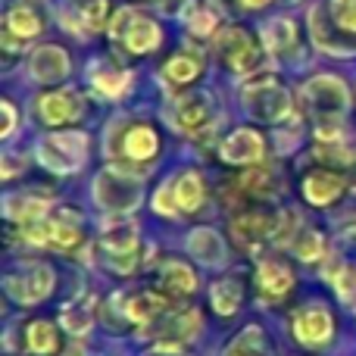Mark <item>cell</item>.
Segmentation results:
<instances>
[{
    "instance_id": "1",
    "label": "cell",
    "mask_w": 356,
    "mask_h": 356,
    "mask_svg": "<svg viewBox=\"0 0 356 356\" xmlns=\"http://www.w3.org/2000/svg\"><path fill=\"white\" fill-rule=\"evenodd\" d=\"M85 135H56V138H47V141L38 147V156L41 163L56 175H66V172H75L85 160Z\"/></svg>"
},
{
    "instance_id": "2",
    "label": "cell",
    "mask_w": 356,
    "mask_h": 356,
    "mask_svg": "<svg viewBox=\"0 0 356 356\" xmlns=\"http://www.w3.org/2000/svg\"><path fill=\"white\" fill-rule=\"evenodd\" d=\"M113 38L122 41L129 50L135 54H144V50H154L160 44V29L156 22H150L147 16L135 10H122L116 19H113Z\"/></svg>"
},
{
    "instance_id": "3",
    "label": "cell",
    "mask_w": 356,
    "mask_h": 356,
    "mask_svg": "<svg viewBox=\"0 0 356 356\" xmlns=\"http://www.w3.org/2000/svg\"><path fill=\"white\" fill-rule=\"evenodd\" d=\"M100 250H104L106 263L113 266L116 272L129 275L135 269V257H138V232L135 225H119L110 228V232L100 238Z\"/></svg>"
},
{
    "instance_id": "4",
    "label": "cell",
    "mask_w": 356,
    "mask_h": 356,
    "mask_svg": "<svg viewBox=\"0 0 356 356\" xmlns=\"http://www.w3.org/2000/svg\"><path fill=\"white\" fill-rule=\"evenodd\" d=\"M332 332H334V322L328 316V309H322V307H309L294 316V338L300 344L319 347L332 338Z\"/></svg>"
},
{
    "instance_id": "5",
    "label": "cell",
    "mask_w": 356,
    "mask_h": 356,
    "mask_svg": "<svg viewBox=\"0 0 356 356\" xmlns=\"http://www.w3.org/2000/svg\"><path fill=\"white\" fill-rule=\"evenodd\" d=\"M222 54H225L228 66H232L234 72H250L259 63V50L253 47V38L241 29H228L225 35H222Z\"/></svg>"
},
{
    "instance_id": "6",
    "label": "cell",
    "mask_w": 356,
    "mask_h": 356,
    "mask_svg": "<svg viewBox=\"0 0 356 356\" xmlns=\"http://www.w3.org/2000/svg\"><path fill=\"white\" fill-rule=\"evenodd\" d=\"M54 291V272L50 266H31L22 278H19V288H10V294L19 303H38Z\"/></svg>"
},
{
    "instance_id": "7",
    "label": "cell",
    "mask_w": 356,
    "mask_h": 356,
    "mask_svg": "<svg viewBox=\"0 0 356 356\" xmlns=\"http://www.w3.org/2000/svg\"><path fill=\"white\" fill-rule=\"evenodd\" d=\"M222 160L225 163H257L263 156V141L257 131L250 129H238L225 144H222Z\"/></svg>"
},
{
    "instance_id": "8",
    "label": "cell",
    "mask_w": 356,
    "mask_h": 356,
    "mask_svg": "<svg viewBox=\"0 0 356 356\" xmlns=\"http://www.w3.org/2000/svg\"><path fill=\"white\" fill-rule=\"evenodd\" d=\"M341 191H344V178L334 172H309L303 178V194L316 207H325V203L338 200Z\"/></svg>"
},
{
    "instance_id": "9",
    "label": "cell",
    "mask_w": 356,
    "mask_h": 356,
    "mask_svg": "<svg viewBox=\"0 0 356 356\" xmlns=\"http://www.w3.org/2000/svg\"><path fill=\"white\" fill-rule=\"evenodd\" d=\"M257 284H259L263 294L282 297V294H288V291L294 288V272H291L284 263L266 259V263H259V269H257Z\"/></svg>"
},
{
    "instance_id": "10",
    "label": "cell",
    "mask_w": 356,
    "mask_h": 356,
    "mask_svg": "<svg viewBox=\"0 0 356 356\" xmlns=\"http://www.w3.org/2000/svg\"><path fill=\"white\" fill-rule=\"evenodd\" d=\"M38 113L47 125H63L72 116H79V100H75V94H44Z\"/></svg>"
},
{
    "instance_id": "11",
    "label": "cell",
    "mask_w": 356,
    "mask_h": 356,
    "mask_svg": "<svg viewBox=\"0 0 356 356\" xmlns=\"http://www.w3.org/2000/svg\"><path fill=\"white\" fill-rule=\"evenodd\" d=\"M160 284L175 297H188L197 291V275L191 272V266L178 263V259H169L160 269Z\"/></svg>"
},
{
    "instance_id": "12",
    "label": "cell",
    "mask_w": 356,
    "mask_h": 356,
    "mask_svg": "<svg viewBox=\"0 0 356 356\" xmlns=\"http://www.w3.org/2000/svg\"><path fill=\"white\" fill-rule=\"evenodd\" d=\"M166 313V297H160L156 291H141L125 303V316L135 322H154Z\"/></svg>"
},
{
    "instance_id": "13",
    "label": "cell",
    "mask_w": 356,
    "mask_h": 356,
    "mask_svg": "<svg viewBox=\"0 0 356 356\" xmlns=\"http://www.w3.org/2000/svg\"><path fill=\"white\" fill-rule=\"evenodd\" d=\"M191 253H194L200 263L207 266H219L225 263V247H222V238L209 228H200V232L191 234Z\"/></svg>"
},
{
    "instance_id": "14",
    "label": "cell",
    "mask_w": 356,
    "mask_h": 356,
    "mask_svg": "<svg viewBox=\"0 0 356 356\" xmlns=\"http://www.w3.org/2000/svg\"><path fill=\"white\" fill-rule=\"evenodd\" d=\"M66 69H69V60L60 47H41L35 54V60H31V72H35L38 79H47V81L63 79Z\"/></svg>"
},
{
    "instance_id": "15",
    "label": "cell",
    "mask_w": 356,
    "mask_h": 356,
    "mask_svg": "<svg viewBox=\"0 0 356 356\" xmlns=\"http://www.w3.org/2000/svg\"><path fill=\"white\" fill-rule=\"evenodd\" d=\"M241 297H244V288H241V282H234V278H222V282H216L213 291H209L213 309L219 316H234L238 313Z\"/></svg>"
},
{
    "instance_id": "16",
    "label": "cell",
    "mask_w": 356,
    "mask_h": 356,
    "mask_svg": "<svg viewBox=\"0 0 356 356\" xmlns=\"http://www.w3.org/2000/svg\"><path fill=\"white\" fill-rule=\"evenodd\" d=\"M25 344H29V353L35 356H50L56 353V347H60V334H56L54 322H31L29 325V334H25Z\"/></svg>"
},
{
    "instance_id": "17",
    "label": "cell",
    "mask_w": 356,
    "mask_h": 356,
    "mask_svg": "<svg viewBox=\"0 0 356 356\" xmlns=\"http://www.w3.org/2000/svg\"><path fill=\"white\" fill-rule=\"evenodd\" d=\"M79 225L75 222H69L66 216H60V219H44V244L56 247V250H69V247L79 244Z\"/></svg>"
},
{
    "instance_id": "18",
    "label": "cell",
    "mask_w": 356,
    "mask_h": 356,
    "mask_svg": "<svg viewBox=\"0 0 356 356\" xmlns=\"http://www.w3.org/2000/svg\"><path fill=\"white\" fill-rule=\"evenodd\" d=\"M160 141H156V131L147 129V125H135V129L125 131V154L131 160H150L156 154Z\"/></svg>"
},
{
    "instance_id": "19",
    "label": "cell",
    "mask_w": 356,
    "mask_h": 356,
    "mask_svg": "<svg viewBox=\"0 0 356 356\" xmlns=\"http://www.w3.org/2000/svg\"><path fill=\"white\" fill-rule=\"evenodd\" d=\"M172 194H175L178 209H184V213H194V209L203 203V178L197 175V172H184L175 181Z\"/></svg>"
},
{
    "instance_id": "20",
    "label": "cell",
    "mask_w": 356,
    "mask_h": 356,
    "mask_svg": "<svg viewBox=\"0 0 356 356\" xmlns=\"http://www.w3.org/2000/svg\"><path fill=\"white\" fill-rule=\"evenodd\" d=\"M175 122L188 131L200 129L203 122H209V104L203 97H184L181 104L175 106Z\"/></svg>"
},
{
    "instance_id": "21",
    "label": "cell",
    "mask_w": 356,
    "mask_h": 356,
    "mask_svg": "<svg viewBox=\"0 0 356 356\" xmlns=\"http://www.w3.org/2000/svg\"><path fill=\"white\" fill-rule=\"evenodd\" d=\"M60 319H63V328H66L69 334H88V328L94 325L91 300H88V303H66Z\"/></svg>"
},
{
    "instance_id": "22",
    "label": "cell",
    "mask_w": 356,
    "mask_h": 356,
    "mask_svg": "<svg viewBox=\"0 0 356 356\" xmlns=\"http://www.w3.org/2000/svg\"><path fill=\"white\" fill-rule=\"evenodd\" d=\"M163 72H166L169 81H175V85H184V81L197 79V72H200V56L194 54H178L172 60L163 66Z\"/></svg>"
},
{
    "instance_id": "23",
    "label": "cell",
    "mask_w": 356,
    "mask_h": 356,
    "mask_svg": "<svg viewBox=\"0 0 356 356\" xmlns=\"http://www.w3.org/2000/svg\"><path fill=\"white\" fill-rule=\"evenodd\" d=\"M263 350H266L263 328H259V325H250V328H244V332L238 334V341L228 347L225 356H263Z\"/></svg>"
},
{
    "instance_id": "24",
    "label": "cell",
    "mask_w": 356,
    "mask_h": 356,
    "mask_svg": "<svg viewBox=\"0 0 356 356\" xmlns=\"http://www.w3.org/2000/svg\"><path fill=\"white\" fill-rule=\"evenodd\" d=\"M6 31H16L19 38H31L41 31V16H35L25 3H19L16 10L6 16Z\"/></svg>"
},
{
    "instance_id": "25",
    "label": "cell",
    "mask_w": 356,
    "mask_h": 356,
    "mask_svg": "<svg viewBox=\"0 0 356 356\" xmlns=\"http://www.w3.org/2000/svg\"><path fill=\"white\" fill-rule=\"evenodd\" d=\"M91 81H94V88H97L100 94L116 97V94L125 88V81H129V72H125V69H94Z\"/></svg>"
},
{
    "instance_id": "26",
    "label": "cell",
    "mask_w": 356,
    "mask_h": 356,
    "mask_svg": "<svg viewBox=\"0 0 356 356\" xmlns=\"http://www.w3.org/2000/svg\"><path fill=\"white\" fill-rule=\"evenodd\" d=\"M325 250V241H322L319 232H303L300 238L294 241V253L303 259V263H316Z\"/></svg>"
},
{
    "instance_id": "27",
    "label": "cell",
    "mask_w": 356,
    "mask_h": 356,
    "mask_svg": "<svg viewBox=\"0 0 356 356\" xmlns=\"http://www.w3.org/2000/svg\"><path fill=\"white\" fill-rule=\"evenodd\" d=\"M325 275H328V282L334 284L338 297L350 300V297L356 294V269H353V266H334V269H328Z\"/></svg>"
},
{
    "instance_id": "28",
    "label": "cell",
    "mask_w": 356,
    "mask_h": 356,
    "mask_svg": "<svg viewBox=\"0 0 356 356\" xmlns=\"http://www.w3.org/2000/svg\"><path fill=\"white\" fill-rule=\"evenodd\" d=\"M234 232L241 234L244 241H259L266 238V234H272V222L266 219V216H247V219H238L234 222Z\"/></svg>"
},
{
    "instance_id": "29",
    "label": "cell",
    "mask_w": 356,
    "mask_h": 356,
    "mask_svg": "<svg viewBox=\"0 0 356 356\" xmlns=\"http://www.w3.org/2000/svg\"><path fill=\"white\" fill-rule=\"evenodd\" d=\"M294 25L288 19H278L272 22V29H266V41H269V50H284V47H294Z\"/></svg>"
},
{
    "instance_id": "30",
    "label": "cell",
    "mask_w": 356,
    "mask_h": 356,
    "mask_svg": "<svg viewBox=\"0 0 356 356\" xmlns=\"http://www.w3.org/2000/svg\"><path fill=\"white\" fill-rule=\"evenodd\" d=\"M334 19L344 29L356 31V0H334Z\"/></svg>"
},
{
    "instance_id": "31",
    "label": "cell",
    "mask_w": 356,
    "mask_h": 356,
    "mask_svg": "<svg viewBox=\"0 0 356 356\" xmlns=\"http://www.w3.org/2000/svg\"><path fill=\"white\" fill-rule=\"evenodd\" d=\"M104 19H106V3H104V0H94V3H88L85 22L91 25V29H100V25H104Z\"/></svg>"
},
{
    "instance_id": "32",
    "label": "cell",
    "mask_w": 356,
    "mask_h": 356,
    "mask_svg": "<svg viewBox=\"0 0 356 356\" xmlns=\"http://www.w3.org/2000/svg\"><path fill=\"white\" fill-rule=\"evenodd\" d=\"M154 207H156V209H160V213H163V216H172V213H175V207H178V203H175V200H169V188H160V194H156Z\"/></svg>"
},
{
    "instance_id": "33",
    "label": "cell",
    "mask_w": 356,
    "mask_h": 356,
    "mask_svg": "<svg viewBox=\"0 0 356 356\" xmlns=\"http://www.w3.org/2000/svg\"><path fill=\"white\" fill-rule=\"evenodd\" d=\"M191 29L200 31V35H207V31L213 29V16H209V13H194V19H191Z\"/></svg>"
},
{
    "instance_id": "34",
    "label": "cell",
    "mask_w": 356,
    "mask_h": 356,
    "mask_svg": "<svg viewBox=\"0 0 356 356\" xmlns=\"http://www.w3.org/2000/svg\"><path fill=\"white\" fill-rule=\"evenodd\" d=\"M154 3H156V6H160V10H163V13H169V16H175V13H178V10H181V6H184V3H188V0H154Z\"/></svg>"
},
{
    "instance_id": "35",
    "label": "cell",
    "mask_w": 356,
    "mask_h": 356,
    "mask_svg": "<svg viewBox=\"0 0 356 356\" xmlns=\"http://www.w3.org/2000/svg\"><path fill=\"white\" fill-rule=\"evenodd\" d=\"M3 116H6V122H3V135H10V131H13V119H16V116H13V106H10V104H3Z\"/></svg>"
},
{
    "instance_id": "36",
    "label": "cell",
    "mask_w": 356,
    "mask_h": 356,
    "mask_svg": "<svg viewBox=\"0 0 356 356\" xmlns=\"http://www.w3.org/2000/svg\"><path fill=\"white\" fill-rule=\"evenodd\" d=\"M263 3H269V0H241V6H263Z\"/></svg>"
}]
</instances>
